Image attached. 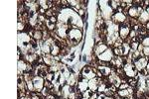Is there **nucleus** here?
<instances>
[{
	"mask_svg": "<svg viewBox=\"0 0 149 99\" xmlns=\"http://www.w3.org/2000/svg\"><path fill=\"white\" fill-rule=\"evenodd\" d=\"M100 79L102 78L95 77V78H93V79H90V80H88V89H90L92 92H97L98 84H100Z\"/></svg>",
	"mask_w": 149,
	"mask_h": 99,
	"instance_id": "obj_9",
	"label": "nucleus"
},
{
	"mask_svg": "<svg viewBox=\"0 0 149 99\" xmlns=\"http://www.w3.org/2000/svg\"><path fill=\"white\" fill-rule=\"evenodd\" d=\"M86 59H88V57H86V55H83V61H84V62H86V61H88Z\"/></svg>",
	"mask_w": 149,
	"mask_h": 99,
	"instance_id": "obj_22",
	"label": "nucleus"
},
{
	"mask_svg": "<svg viewBox=\"0 0 149 99\" xmlns=\"http://www.w3.org/2000/svg\"><path fill=\"white\" fill-rule=\"evenodd\" d=\"M142 54H143V55L145 57H149V47H144L143 48V51H142Z\"/></svg>",
	"mask_w": 149,
	"mask_h": 99,
	"instance_id": "obj_20",
	"label": "nucleus"
},
{
	"mask_svg": "<svg viewBox=\"0 0 149 99\" xmlns=\"http://www.w3.org/2000/svg\"><path fill=\"white\" fill-rule=\"evenodd\" d=\"M132 62H133V64L135 66L137 71H142V69H146V66H147V64H148V59L145 57H139V59L135 60V61H133Z\"/></svg>",
	"mask_w": 149,
	"mask_h": 99,
	"instance_id": "obj_5",
	"label": "nucleus"
},
{
	"mask_svg": "<svg viewBox=\"0 0 149 99\" xmlns=\"http://www.w3.org/2000/svg\"><path fill=\"white\" fill-rule=\"evenodd\" d=\"M145 27H146V29H147V30H149V21L145 24Z\"/></svg>",
	"mask_w": 149,
	"mask_h": 99,
	"instance_id": "obj_23",
	"label": "nucleus"
},
{
	"mask_svg": "<svg viewBox=\"0 0 149 99\" xmlns=\"http://www.w3.org/2000/svg\"><path fill=\"white\" fill-rule=\"evenodd\" d=\"M119 99H132V98H119Z\"/></svg>",
	"mask_w": 149,
	"mask_h": 99,
	"instance_id": "obj_25",
	"label": "nucleus"
},
{
	"mask_svg": "<svg viewBox=\"0 0 149 99\" xmlns=\"http://www.w3.org/2000/svg\"><path fill=\"white\" fill-rule=\"evenodd\" d=\"M128 87H129V84L127 82H124V83H121L120 85H119L118 89H127Z\"/></svg>",
	"mask_w": 149,
	"mask_h": 99,
	"instance_id": "obj_21",
	"label": "nucleus"
},
{
	"mask_svg": "<svg viewBox=\"0 0 149 99\" xmlns=\"http://www.w3.org/2000/svg\"><path fill=\"white\" fill-rule=\"evenodd\" d=\"M148 21H149V13L146 10H143L138 18V22L140 23L141 25H145Z\"/></svg>",
	"mask_w": 149,
	"mask_h": 99,
	"instance_id": "obj_11",
	"label": "nucleus"
},
{
	"mask_svg": "<svg viewBox=\"0 0 149 99\" xmlns=\"http://www.w3.org/2000/svg\"><path fill=\"white\" fill-rule=\"evenodd\" d=\"M144 9L141 6H130L128 7V10H127V16L129 18L132 19H138L139 16H140L141 12H142Z\"/></svg>",
	"mask_w": 149,
	"mask_h": 99,
	"instance_id": "obj_2",
	"label": "nucleus"
},
{
	"mask_svg": "<svg viewBox=\"0 0 149 99\" xmlns=\"http://www.w3.org/2000/svg\"><path fill=\"white\" fill-rule=\"evenodd\" d=\"M114 57V55H113V52H112V49L111 48H109L104 53H102L100 55L97 57V60L100 62H110L111 60Z\"/></svg>",
	"mask_w": 149,
	"mask_h": 99,
	"instance_id": "obj_3",
	"label": "nucleus"
},
{
	"mask_svg": "<svg viewBox=\"0 0 149 99\" xmlns=\"http://www.w3.org/2000/svg\"><path fill=\"white\" fill-rule=\"evenodd\" d=\"M141 45H142L143 47H149V36H145V37L142 39Z\"/></svg>",
	"mask_w": 149,
	"mask_h": 99,
	"instance_id": "obj_18",
	"label": "nucleus"
},
{
	"mask_svg": "<svg viewBox=\"0 0 149 99\" xmlns=\"http://www.w3.org/2000/svg\"><path fill=\"white\" fill-rule=\"evenodd\" d=\"M63 47H60V46L56 45L54 43L52 46H51V55H53V57H57V55H60V54H61V49Z\"/></svg>",
	"mask_w": 149,
	"mask_h": 99,
	"instance_id": "obj_13",
	"label": "nucleus"
},
{
	"mask_svg": "<svg viewBox=\"0 0 149 99\" xmlns=\"http://www.w3.org/2000/svg\"><path fill=\"white\" fill-rule=\"evenodd\" d=\"M43 35H44L43 31L35 30V29H34V34H33L32 38L34 39V40L37 41V42H41V41H43Z\"/></svg>",
	"mask_w": 149,
	"mask_h": 99,
	"instance_id": "obj_14",
	"label": "nucleus"
},
{
	"mask_svg": "<svg viewBox=\"0 0 149 99\" xmlns=\"http://www.w3.org/2000/svg\"><path fill=\"white\" fill-rule=\"evenodd\" d=\"M147 35L149 36V30H148V32H147Z\"/></svg>",
	"mask_w": 149,
	"mask_h": 99,
	"instance_id": "obj_26",
	"label": "nucleus"
},
{
	"mask_svg": "<svg viewBox=\"0 0 149 99\" xmlns=\"http://www.w3.org/2000/svg\"><path fill=\"white\" fill-rule=\"evenodd\" d=\"M27 84V88L28 90L30 91V92H32V91H35V88H34V83H33V80H29L26 82Z\"/></svg>",
	"mask_w": 149,
	"mask_h": 99,
	"instance_id": "obj_16",
	"label": "nucleus"
},
{
	"mask_svg": "<svg viewBox=\"0 0 149 99\" xmlns=\"http://www.w3.org/2000/svg\"><path fill=\"white\" fill-rule=\"evenodd\" d=\"M130 31H131L130 27H128V26L125 25V24H121V25H119V29H118L119 38H120L121 40H123V42H124V41L129 37Z\"/></svg>",
	"mask_w": 149,
	"mask_h": 99,
	"instance_id": "obj_6",
	"label": "nucleus"
},
{
	"mask_svg": "<svg viewBox=\"0 0 149 99\" xmlns=\"http://www.w3.org/2000/svg\"><path fill=\"white\" fill-rule=\"evenodd\" d=\"M18 99H31V97H29V96H25V97H21V98H18Z\"/></svg>",
	"mask_w": 149,
	"mask_h": 99,
	"instance_id": "obj_24",
	"label": "nucleus"
},
{
	"mask_svg": "<svg viewBox=\"0 0 149 99\" xmlns=\"http://www.w3.org/2000/svg\"><path fill=\"white\" fill-rule=\"evenodd\" d=\"M111 20L114 24H117V25H121V24H124L127 20V16L124 15L122 12H114L113 15L111 16Z\"/></svg>",
	"mask_w": 149,
	"mask_h": 99,
	"instance_id": "obj_4",
	"label": "nucleus"
},
{
	"mask_svg": "<svg viewBox=\"0 0 149 99\" xmlns=\"http://www.w3.org/2000/svg\"><path fill=\"white\" fill-rule=\"evenodd\" d=\"M139 44H140V43L139 42H131L130 44V49H131V51H137L138 50V47H139Z\"/></svg>",
	"mask_w": 149,
	"mask_h": 99,
	"instance_id": "obj_17",
	"label": "nucleus"
},
{
	"mask_svg": "<svg viewBox=\"0 0 149 99\" xmlns=\"http://www.w3.org/2000/svg\"><path fill=\"white\" fill-rule=\"evenodd\" d=\"M77 89L81 91V92H85L88 89V80L86 78H84L81 81H78V84L76 85Z\"/></svg>",
	"mask_w": 149,
	"mask_h": 99,
	"instance_id": "obj_10",
	"label": "nucleus"
},
{
	"mask_svg": "<svg viewBox=\"0 0 149 99\" xmlns=\"http://www.w3.org/2000/svg\"><path fill=\"white\" fill-rule=\"evenodd\" d=\"M109 48V47L107 44H105V43H103V42H98L97 44L95 45V55H97V57H98V55H100L102 53H104Z\"/></svg>",
	"mask_w": 149,
	"mask_h": 99,
	"instance_id": "obj_8",
	"label": "nucleus"
},
{
	"mask_svg": "<svg viewBox=\"0 0 149 99\" xmlns=\"http://www.w3.org/2000/svg\"><path fill=\"white\" fill-rule=\"evenodd\" d=\"M33 83H34V88L36 92H41L42 89L45 87V78L36 75L33 78Z\"/></svg>",
	"mask_w": 149,
	"mask_h": 99,
	"instance_id": "obj_7",
	"label": "nucleus"
},
{
	"mask_svg": "<svg viewBox=\"0 0 149 99\" xmlns=\"http://www.w3.org/2000/svg\"><path fill=\"white\" fill-rule=\"evenodd\" d=\"M39 5L41 8H43V9H45V10H48V9H50L49 8V4H48V1H45V0H39Z\"/></svg>",
	"mask_w": 149,
	"mask_h": 99,
	"instance_id": "obj_15",
	"label": "nucleus"
},
{
	"mask_svg": "<svg viewBox=\"0 0 149 99\" xmlns=\"http://www.w3.org/2000/svg\"><path fill=\"white\" fill-rule=\"evenodd\" d=\"M128 88L127 89H118V91H117V95H118L120 98H132V96L133 95L130 93V91H129Z\"/></svg>",
	"mask_w": 149,
	"mask_h": 99,
	"instance_id": "obj_12",
	"label": "nucleus"
},
{
	"mask_svg": "<svg viewBox=\"0 0 149 99\" xmlns=\"http://www.w3.org/2000/svg\"><path fill=\"white\" fill-rule=\"evenodd\" d=\"M123 71L125 75L128 77V78H134V77L137 76V69H136L135 66L133 64V62H127L123 66Z\"/></svg>",
	"mask_w": 149,
	"mask_h": 99,
	"instance_id": "obj_1",
	"label": "nucleus"
},
{
	"mask_svg": "<svg viewBox=\"0 0 149 99\" xmlns=\"http://www.w3.org/2000/svg\"><path fill=\"white\" fill-rule=\"evenodd\" d=\"M41 94H42L44 97H47L48 95H50V94H51V90H50L49 88H47V87H44L42 89V91H41Z\"/></svg>",
	"mask_w": 149,
	"mask_h": 99,
	"instance_id": "obj_19",
	"label": "nucleus"
}]
</instances>
